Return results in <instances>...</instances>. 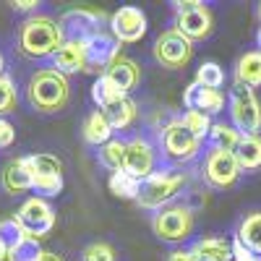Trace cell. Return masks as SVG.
I'll use <instances>...</instances> for the list:
<instances>
[{
	"instance_id": "6da1fadb",
	"label": "cell",
	"mask_w": 261,
	"mask_h": 261,
	"mask_svg": "<svg viewBox=\"0 0 261 261\" xmlns=\"http://www.w3.org/2000/svg\"><path fill=\"white\" fill-rule=\"evenodd\" d=\"M63 29L50 16H32L18 27V50L27 58H53L63 47Z\"/></svg>"
},
{
	"instance_id": "7a4b0ae2",
	"label": "cell",
	"mask_w": 261,
	"mask_h": 261,
	"mask_svg": "<svg viewBox=\"0 0 261 261\" xmlns=\"http://www.w3.org/2000/svg\"><path fill=\"white\" fill-rule=\"evenodd\" d=\"M27 97L37 113H60L71 102V81L55 68H39L27 84Z\"/></svg>"
},
{
	"instance_id": "3957f363",
	"label": "cell",
	"mask_w": 261,
	"mask_h": 261,
	"mask_svg": "<svg viewBox=\"0 0 261 261\" xmlns=\"http://www.w3.org/2000/svg\"><path fill=\"white\" fill-rule=\"evenodd\" d=\"M188 175L175 167H162L151 172L146 180H141V193L136 204L146 212H160L162 206H170V201L186 188Z\"/></svg>"
},
{
	"instance_id": "277c9868",
	"label": "cell",
	"mask_w": 261,
	"mask_h": 261,
	"mask_svg": "<svg viewBox=\"0 0 261 261\" xmlns=\"http://www.w3.org/2000/svg\"><path fill=\"white\" fill-rule=\"evenodd\" d=\"M227 113L230 123L241 136H256L261 130V102L253 89L243 84H232L230 97H227Z\"/></svg>"
},
{
	"instance_id": "5b68a950",
	"label": "cell",
	"mask_w": 261,
	"mask_h": 261,
	"mask_svg": "<svg viewBox=\"0 0 261 261\" xmlns=\"http://www.w3.org/2000/svg\"><path fill=\"white\" fill-rule=\"evenodd\" d=\"M170 6L175 11L172 29H178L183 37H188L191 42H201L212 34L214 13L209 11L206 3H201V0H172Z\"/></svg>"
},
{
	"instance_id": "8992f818",
	"label": "cell",
	"mask_w": 261,
	"mask_h": 261,
	"mask_svg": "<svg viewBox=\"0 0 261 261\" xmlns=\"http://www.w3.org/2000/svg\"><path fill=\"white\" fill-rule=\"evenodd\" d=\"M193 212L186 204H170L151 214V230L162 243H183L193 232Z\"/></svg>"
},
{
	"instance_id": "52a82bcc",
	"label": "cell",
	"mask_w": 261,
	"mask_h": 261,
	"mask_svg": "<svg viewBox=\"0 0 261 261\" xmlns=\"http://www.w3.org/2000/svg\"><path fill=\"white\" fill-rule=\"evenodd\" d=\"M151 55H154V60L162 65V68L180 71L193 58V42L188 37H183L178 29H165L157 37L154 47H151Z\"/></svg>"
},
{
	"instance_id": "ba28073f",
	"label": "cell",
	"mask_w": 261,
	"mask_h": 261,
	"mask_svg": "<svg viewBox=\"0 0 261 261\" xmlns=\"http://www.w3.org/2000/svg\"><path fill=\"white\" fill-rule=\"evenodd\" d=\"M160 144H162V151H165L170 160H175V162H191L201 151V144L204 141L196 136V134H191V130L180 123V118H175V120H170L167 125H162Z\"/></svg>"
},
{
	"instance_id": "9c48e42d",
	"label": "cell",
	"mask_w": 261,
	"mask_h": 261,
	"mask_svg": "<svg viewBox=\"0 0 261 261\" xmlns=\"http://www.w3.org/2000/svg\"><path fill=\"white\" fill-rule=\"evenodd\" d=\"M60 29L65 42H89L92 37L105 32V13L89 8H73L60 16Z\"/></svg>"
},
{
	"instance_id": "30bf717a",
	"label": "cell",
	"mask_w": 261,
	"mask_h": 261,
	"mask_svg": "<svg viewBox=\"0 0 261 261\" xmlns=\"http://www.w3.org/2000/svg\"><path fill=\"white\" fill-rule=\"evenodd\" d=\"M201 172H204V180L212 188H230V186H235L238 178H241V165L235 160V151L209 146L204 165H201Z\"/></svg>"
},
{
	"instance_id": "8fae6325",
	"label": "cell",
	"mask_w": 261,
	"mask_h": 261,
	"mask_svg": "<svg viewBox=\"0 0 261 261\" xmlns=\"http://www.w3.org/2000/svg\"><path fill=\"white\" fill-rule=\"evenodd\" d=\"M16 220L21 222L27 238L42 241V238H47V232L55 227V209H53L45 199L32 196V199H27L24 204H21Z\"/></svg>"
},
{
	"instance_id": "7c38bea8",
	"label": "cell",
	"mask_w": 261,
	"mask_h": 261,
	"mask_svg": "<svg viewBox=\"0 0 261 261\" xmlns=\"http://www.w3.org/2000/svg\"><path fill=\"white\" fill-rule=\"evenodd\" d=\"M32 175H34V186L32 191L42 193V196H58L63 191V165L58 157L53 154H32Z\"/></svg>"
},
{
	"instance_id": "4fadbf2b",
	"label": "cell",
	"mask_w": 261,
	"mask_h": 261,
	"mask_svg": "<svg viewBox=\"0 0 261 261\" xmlns=\"http://www.w3.org/2000/svg\"><path fill=\"white\" fill-rule=\"evenodd\" d=\"M84 50H86V73L105 76V71L120 55V42L110 32H102V34L92 37L89 42H84Z\"/></svg>"
},
{
	"instance_id": "5bb4252c",
	"label": "cell",
	"mask_w": 261,
	"mask_h": 261,
	"mask_svg": "<svg viewBox=\"0 0 261 261\" xmlns=\"http://www.w3.org/2000/svg\"><path fill=\"white\" fill-rule=\"evenodd\" d=\"M123 170L139 180H146L151 172H157V149L151 146L149 139L134 136L125 141V167Z\"/></svg>"
},
{
	"instance_id": "9a60e30c",
	"label": "cell",
	"mask_w": 261,
	"mask_h": 261,
	"mask_svg": "<svg viewBox=\"0 0 261 261\" xmlns=\"http://www.w3.org/2000/svg\"><path fill=\"white\" fill-rule=\"evenodd\" d=\"M110 34L123 42V45H134L146 34V16L136 6H123L110 18Z\"/></svg>"
},
{
	"instance_id": "2e32d148",
	"label": "cell",
	"mask_w": 261,
	"mask_h": 261,
	"mask_svg": "<svg viewBox=\"0 0 261 261\" xmlns=\"http://www.w3.org/2000/svg\"><path fill=\"white\" fill-rule=\"evenodd\" d=\"M183 105L188 110H199L204 115H217L225 110V94L220 89H206V86L193 81L183 92Z\"/></svg>"
},
{
	"instance_id": "e0dca14e",
	"label": "cell",
	"mask_w": 261,
	"mask_h": 261,
	"mask_svg": "<svg viewBox=\"0 0 261 261\" xmlns=\"http://www.w3.org/2000/svg\"><path fill=\"white\" fill-rule=\"evenodd\" d=\"M3 188L8 193H21V191H32L34 186V175H32V162L29 157H16L3 167Z\"/></svg>"
},
{
	"instance_id": "ac0fdd59",
	"label": "cell",
	"mask_w": 261,
	"mask_h": 261,
	"mask_svg": "<svg viewBox=\"0 0 261 261\" xmlns=\"http://www.w3.org/2000/svg\"><path fill=\"white\" fill-rule=\"evenodd\" d=\"M105 76L110 79L113 84H118L120 89L128 94V92H134L136 86H139V81H141V65L136 60L125 58V55H118L115 63L105 71Z\"/></svg>"
},
{
	"instance_id": "d6986e66",
	"label": "cell",
	"mask_w": 261,
	"mask_h": 261,
	"mask_svg": "<svg viewBox=\"0 0 261 261\" xmlns=\"http://www.w3.org/2000/svg\"><path fill=\"white\" fill-rule=\"evenodd\" d=\"M53 68L60 73H76L86 71V50L84 42H63V47L53 55Z\"/></svg>"
},
{
	"instance_id": "ffe728a7",
	"label": "cell",
	"mask_w": 261,
	"mask_h": 261,
	"mask_svg": "<svg viewBox=\"0 0 261 261\" xmlns=\"http://www.w3.org/2000/svg\"><path fill=\"white\" fill-rule=\"evenodd\" d=\"M113 125H110V120H107V115L102 113V110H94V113H89L86 115V120H84V125H81V136H84V141L86 144H92V146H105L107 141L113 139Z\"/></svg>"
},
{
	"instance_id": "44dd1931",
	"label": "cell",
	"mask_w": 261,
	"mask_h": 261,
	"mask_svg": "<svg viewBox=\"0 0 261 261\" xmlns=\"http://www.w3.org/2000/svg\"><path fill=\"white\" fill-rule=\"evenodd\" d=\"M191 251L199 261H232V241L227 238H201Z\"/></svg>"
},
{
	"instance_id": "7402d4cb",
	"label": "cell",
	"mask_w": 261,
	"mask_h": 261,
	"mask_svg": "<svg viewBox=\"0 0 261 261\" xmlns=\"http://www.w3.org/2000/svg\"><path fill=\"white\" fill-rule=\"evenodd\" d=\"M235 84H243L248 89L261 86V50H248L235 63Z\"/></svg>"
},
{
	"instance_id": "603a6c76",
	"label": "cell",
	"mask_w": 261,
	"mask_h": 261,
	"mask_svg": "<svg viewBox=\"0 0 261 261\" xmlns=\"http://www.w3.org/2000/svg\"><path fill=\"white\" fill-rule=\"evenodd\" d=\"M238 241H241L253 256H261V209L248 212L238 225Z\"/></svg>"
},
{
	"instance_id": "cb8c5ba5",
	"label": "cell",
	"mask_w": 261,
	"mask_h": 261,
	"mask_svg": "<svg viewBox=\"0 0 261 261\" xmlns=\"http://www.w3.org/2000/svg\"><path fill=\"white\" fill-rule=\"evenodd\" d=\"M235 160L241 165V172L261 170V136H241L235 146Z\"/></svg>"
},
{
	"instance_id": "d4e9b609",
	"label": "cell",
	"mask_w": 261,
	"mask_h": 261,
	"mask_svg": "<svg viewBox=\"0 0 261 261\" xmlns=\"http://www.w3.org/2000/svg\"><path fill=\"white\" fill-rule=\"evenodd\" d=\"M128 94L120 89L118 84H113L107 76H97V81L92 84V99H94V105L99 107V110H107L110 105H115V102H120Z\"/></svg>"
},
{
	"instance_id": "484cf974",
	"label": "cell",
	"mask_w": 261,
	"mask_h": 261,
	"mask_svg": "<svg viewBox=\"0 0 261 261\" xmlns=\"http://www.w3.org/2000/svg\"><path fill=\"white\" fill-rule=\"evenodd\" d=\"M107 186H110L113 196H118V199H128V201H136L139 193H141V180L134 178V175H130V172H125V170L113 172L110 183H107Z\"/></svg>"
},
{
	"instance_id": "4316f807",
	"label": "cell",
	"mask_w": 261,
	"mask_h": 261,
	"mask_svg": "<svg viewBox=\"0 0 261 261\" xmlns=\"http://www.w3.org/2000/svg\"><path fill=\"white\" fill-rule=\"evenodd\" d=\"M102 113L107 115L113 130H125L130 123L136 120V102L130 99V97H125V99L110 105V107H107V110H102Z\"/></svg>"
},
{
	"instance_id": "83f0119b",
	"label": "cell",
	"mask_w": 261,
	"mask_h": 261,
	"mask_svg": "<svg viewBox=\"0 0 261 261\" xmlns=\"http://www.w3.org/2000/svg\"><path fill=\"white\" fill-rule=\"evenodd\" d=\"M97 160H99L102 167L113 170V172L123 170L125 167V141L123 139H110L105 146H99Z\"/></svg>"
},
{
	"instance_id": "f1b7e54d",
	"label": "cell",
	"mask_w": 261,
	"mask_h": 261,
	"mask_svg": "<svg viewBox=\"0 0 261 261\" xmlns=\"http://www.w3.org/2000/svg\"><path fill=\"white\" fill-rule=\"evenodd\" d=\"M238 141H241V134L235 130L232 123H212L209 130V146L212 149H225V151H235Z\"/></svg>"
},
{
	"instance_id": "f546056e",
	"label": "cell",
	"mask_w": 261,
	"mask_h": 261,
	"mask_svg": "<svg viewBox=\"0 0 261 261\" xmlns=\"http://www.w3.org/2000/svg\"><path fill=\"white\" fill-rule=\"evenodd\" d=\"M196 84L206 86V89H220V86L225 84V71L220 63H201L199 71H196Z\"/></svg>"
},
{
	"instance_id": "4dcf8cb0",
	"label": "cell",
	"mask_w": 261,
	"mask_h": 261,
	"mask_svg": "<svg viewBox=\"0 0 261 261\" xmlns=\"http://www.w3.org/2000/svg\"><path fill=\"white\" fill-rule=\"evenodd\" d=\"M42 256H45V251L34 238H24L8 251V261H42Z\"/></svg>"
},
{
	"instance_id": "1f68e13d",
	"label": "cell",
	"mask_w": 261,
	"mask_h": 261,
	"mask_svg": "<svg viewBox=\"0 0 261 261\" xmlns=\"http://www.w3.org/2000/svg\"><path fill=\"white\" fill-rule=\"evenodd\" d=\"M180 123L191 130V134L199 136L201 141L209 139V130H212V120H209V115H204V113H199V110H186V113L180 115Z\"/></svg>"
},
{
	"instance_id": "d6a6232c",
	"label": "cell",
	"mask_w": 261,
	"mask_h": 261,
	"mask_svg": "<svg viewBox=\"0 0 261 261\" xmlns=\"http://www.w3.org/2000/svg\"><path fill=\"white\" fill-rule=\"evenodd\" d=\"M0 238H3V243L8 248H13L16 243L24 241L27 232H24V227H21V222L16 217H6V220H0Z\"/></svg>"
},
{
	"instance_id": "836d02e7",
	"label": "cell",
	"mask_w": 261,
	"mask_h": 261,
	"mask_svg": "<svg viewBox=\"0 0 261 261\" xmlns=\"http://www.w3.org/2000/svg\"><path fill=\"white\" fill-rule=\"evenodd\" d=\"M16 110V86L11 81V76H0V118Z\"/></svg>"
},
{
	"instance_id": "e575fe53",
	"label": "cell",
	"mask_w": 261,
	"mask_h": 261,
	"mask_svg": "<svg viewBox=\"0 0 261 261\" xmlns=\"http://www.w3.org/2000/svg\"><path fill=\"white\" fill-rule=\"evenodd\" d=\"M115 258H118L115 248L110 243H102V241L89 243L84 248V253H81V261H115Z\"/></svg>"
},
{
	"instance_id": "d590c367",
	"label": "cell",
	"mask_w": 261,
	"mask_h": 261,
	"mask_svg": "<svg viewBox=\"0 0 261 261\" xmlns=\"http://www.w3.org/2000/svg\"><path fill=\"white\" fill-rule=\"evenodd\" d=\"M13 139H16V128H13L6 118H0V149L11 146V144H13Z\"/></svg>"
},
{
	"instance_id": "8d00e7d4",
	"label": "cell",
	"mask_w": 261,
	"mask_h": 261,
	"mask_svg": "<svg viewBox=\"0 0 261 261\" xmlns=\"http://www.w3.org/2000/svg\"><path fill=\"white\" fill-rule=\"evenodd\" d=\"M253 258H256V256L235 238V241H232V261H253Z\"/></svg>"
},
{
	"instance_id": "74e56055",
	"label": "cell",
	"mask_w": 261,
	"mask_h": 261,
	"mask_svg": "<svg viewBox=\"0 0 261 261\" xmlns=\"http://www.w3.org/2000/svg\"><path fill=\"white\" fill-rule=\"evenodd\" d=\"M165 261H199V258L193 256V251H191V248H188V251L183 248V251H172Z\"/></svg>"
},
{
	"instance_id": "f35d334b",
	"label": "cell",
	"mask_w": 261,
	"mask_h": 261,
	"mask_svg": "<svg viewBox=\"0 0 261 261\" xmlns=\"http://www.w3.org/2000/svg\"><path fill=\"white\" fill-rule=\"evenodd\" d=\"M13 11H21V13H27V11H34L39 3H37V0H13Z\"/></svg>"
},
{
	"instance_id": "ab89813d",
	"label": "cell",
	"mask_w": 261,
	"mask_h": 261,
	"mask_svg": "<svg viewBox=\"0 0 261 261\" xmlns=\"http://www.w3.org/2000/svg\"><path fill=\"white\" fill-rule=\"evenodd\" d=\"M8 251H11V248L3 243V238H0V261H8Z\"/></svg>"
},
{
	"instance_id": "60d3db41",
	"label": "cell",
	"mask_w": 261,
	"mask_h": 261,
	"mask_svg": "<svg viewBox=\"0 0 261 261\" xmlns=\"http://www.w3.org/2000/svg\"><path fill=\"white\" fill-rule=\"evenodd\" d=\"M42 261H63V256H58V253H50V251H45V256H42Z\"/></svg>"
},
{
	"instance_id": "b9f144b4",
	"label": "cell",
	"mask_w": 261,
	"mask_h": 261,
	"mask_svg": "<svg viewBox=\"0 0 261 261\" xmlns=\"http://www.w3.org/2000/svg\"><path fill=\"white\" fill-rule=\"evenodd\" d=\"M256 45H258V50H261V27H258V32H256Z\"/></svg>"
},
{
	"instance_id": "7bdbcfd3",
	"label": "cell",
	"mask_w": 261,
	"mask_h": 261,
	"mask_svg": "<svg viewBox=\"0 0 261 261\" xmlns=\"http://www.w3.org/2000/svg\"><path fill=\"white\" fill-rule=\"evenodd\" d=\"M256 16H258V21H261V3L256 6Z\"/></svg>"
},
{
	"instance_id": "ee69618b",
	"label": "cell",
	"mask_w": 261,
	"mask_h": 261,
	"mask_svg": "<svg viewBox=\"0 0 261 261\" xmlns=\"http://www.w3.org/2000/svg\"><path fill=\"white\" fill-rule=\"evenodd\" d=\"M0 76H3V55H0Z\"/></svg>"
},
{
	"instance_id": "f6af8a7d",
	"label": "cell",
	"mask_w": 261,
	"mask_h": 261,
	"mask_svg": "<svg viewBox=\"0 0 261 261\" xmlns=\"http://www.w3.org/2000/svg\"><path fill=\"white\" fill-rule=\"evenodd\" d=\"M253 261H261V256H256V258H253Z\"/></svg>"
}]
</instances>
